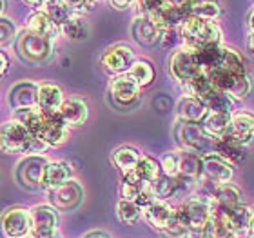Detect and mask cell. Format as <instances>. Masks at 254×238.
I'll use <instances>...</instances> for the list:
<instances>
[{
    "mask_svg": "<svg viewBox=\"0 0 254 238\" xmlns=\"http://www.w3.org/2000/svg\"><path fill=\"white\" fill-rule=\"evenodd\" d=\"M178 31L182 37V48L190 51L222 46V29L212 20H205L200 16H187L178 27Z\"/></svg>",
    "mask_w": 254,
    "mask_h": 238,
    "instance_id": "6da1fadb",
    "label": "cell"
},
{
    "mask_svg": "<svg viewBox=\"0 0 254 238\" xmlns=\"http://www.w3.org/2000/svg\"><path fill=\"white\" fill-rule=\"evenodd\" d=\"M176 138L184 151L198 153L205 157L209 153H214V144L216 138L207 135L203 126L200 124H189V122H178L176 126Z\"/></svg>",
    "mask_w": 254,
    "mask_h": 238,
    "instance_id": "7a4b0ae2",
    "label": "cell"
},
{
    "mask_svg": "<svg viewBox=\"0 0 254 238\" xmlns=\"http://www.w3.org/2000/svg\"><path fill=\"white\" fill-rule=\"evenodd\" d=\"M53 42L55 40H51V38L24 29L18 35L16 48H18V53H20L22 59H26L27 62L31 64H40L46 62L51 57V53H53Z\"/></svg>",
    "mask_w": 254,
    "mask_h": 238,
    "instance_id": "3957f363",
    "label": "cell"
},
{
    "mask_svg": "<svg viewBox=\"0 0 254 238\" xmlns=\"http://www.w3.org/2000/svg\"><path fill=\"white\" fill-rule=\"evenodd\" d=\"M48 164L49 160L44 155H26V159H22L16 165V182L27 189H42Z\"/></svg>",
    "mask_w": 254,
    "mask_h": 238,
    "instance_id": "277c9868",
    "label": "cell"
},
{
    "mask_svg": "<svg viewBox=\"0 0 254 238\" xmlns=\"http://www.w3.org/2000/svg\"><path fill=\"white\" fill-rule=\"evenodd\" d=\"M182 222L189 231H203L212 217V207L207 196H192L178 207Z\"/></svg>",
    "mask_w": 254,
    "mask_h": 238,
    "instance_id": "5b68a950",
    "label": "cell"
},
{
    "mask_svg": "<svg viewBox=\"0 0 254 238\" xmlns=\"http://www.w3.org/2000/svg\"><path fill=\"white\" fill-rule=\"evenodd\" d=\"M35 138L37 137L22 122L11 118L2 126V151L29 155Z\"/></svg>",
    "mask_w": 254,
    "mask_h": 238,
    "instance_id": "8992f818",
    "label": "cell"
},
{
    "mask_svg": "<svg viewBox=\"0 0 254 238\" xmlns=\"http://www.w3.org/2000/svg\"><path fill=\"white\" fill-rule=\"evenodd\" d=\"M169 73L178 84H187L190 80L198 79L200 75H205L198 64L194 51L186 48L173 51V55L169 57Z\"/></svg>",
    "mask_w": 254,
    "mask_h": 238,
    "instance_id": "52a82bcc",
    "label": "cell"
},
{
    "mask_svg": "<svg viewBox=\"0 0 254 238\" xmlns=\"http://www.w3.org/2000/svg\"><path fill=\"white\" fill-rule=\"evenodd\" d=\"M134 60H136L134 59V51L127 44H115V46L104 51L100 64L107 75L117 77V75L127 73Z\"/></svg>",
    "mask_w": 254,
    "mask_h": 238,
    "instance_id": "ba28073f",
    "label": "cell"
},
{
    "mask_svg": "<svg viewBox=\"0 0 254 238\" xmlns=\"http://www.w3.org/2000/svg\"><path fill=\"white\" fill-rule=\"evenodd\" d=\"M140 85L129 73L117 75L109 82V95L113 102L120 107H131L140 98Z\"/></svg>",
    "mask_w": 254,
    "mask_h": 238,
    "instance_id": "9c48e42d",
    "label": "cell"
},
{
    "mask_svg": "<svg viewBox=\"0 0 254 238\" xmlns=\"http://www.w3.org/2000/svg\"><path fill=\"white\" fill-rule=\"evenodd\" d=\"M2 229L7 238L29 237L33 233L31 209L26 207H11L4 213L2 218Z\"/></svg>",
    "mask_w": 254,
    "mask_h": 238,
    "instance_id": "30bf717a",
    "label": "cell"
},
{
    "mask_svg": "<svg viewBox=\"0 0 254 238\" xmlns=\"http://www.w3.org/2000/svg\"><path fill=\"white\" fill-rule=\"evenodd\" d=\"M57 207L40 204L31 209V220H33V237L37 238H51L57 235L59 229V215Z\"/></svg>",
    "mask_w": 254,
    "mask_h": 238,
    "instance_id": "8fae6325",
    "label": "cell"
},
{
    "mask_svg": "<svg viewBox=\"0 0 254 238\" xmlns=\"http://www.w3.org/2000/svg\"><path fill=\"white\" fill-rule=\"evenodd\" d=\"M212 209H231L234 206L244 204V193L233 182L227 184H211V191L207 193Z\"/></svg>",
    "mask_w": 254,
    "mask_h": 238,
    "instance_id": "7c38bea8",
    "label": "cell"
},
{
    "mask_svg": "<svg viewBox=\"0 0 254 238\" xmlns=\"http://www.w3.org/2000/svg\"><path fill=\"white\" fill-rule=\"evenodd\" d=\"M225 137L242 148L251 146L254 140V115L247 111H236L231 117V127Z\"/></svg>",
    "mask_w": 254,
    "mask_h": 238,
    "instance_id": "4fadbf2b",
    "label": "cell"
},
{
    "mask_svg": "<svg viewBox=\"0 0 254 238\" xmlns=\"http://www.w3.org/2000/svg\"><path fill=\"white\" fill-rule=\"evenodd\" d=\"M203 160V176L209 184H227L233 178L234 165L220 157L218 153H209L201 157Z\"/></svg>",
    "mask_w": 254,
    "mask_h": 238,
    "instance_id": "5bb4252c",
    "label": "cell"
},
{
    "mask_svg": "<svg viewBox=\"0 0 254 238\" xmlns=\"http://www.w3.org/2000/svg\"><path fill=\"white\" fill-rule=\"evenodd\" d=\"M82 196H84V189L78 182L74 180H69L67 184L60 185L57 189L49 191V200L53 204V207H57L59 211H69V209H74L82 202Z\"/></svg>",
    "mask_w": 254,
    "mask_h": 238,
    "instance_id": "9a60e30c",
    "label": "cell"
},
{
    "mask_svg": "<svg viewBox=\"0 0 254 238\" xmlns=\"http://www.w3.org/2000/svg\"><path fill=\"white\" fill-rule=\"evenodd\" d=\"M212 215L222 217L229 228L233 229V233L236 235V238L247 237V233H249V224H251L253 209H249L245 204L234 206V207H231V209H212Z\"/></svg>",
    "mask_w": 254,
    "mask_h": 238,
    "instance_id": "2e32d148",
    "label": "cell"
},
{
    "mask_svg": "<svg viewBox=\"0 0 254 238\" xmlns=\"http://www.w3.org/2000/svg\"><path fill=\"white\" fill-rule=\"evenodd\" d=\"M176 213H178V209H175L167 200H154L153 204L143 207V217H145V220L149 222L151 228L160 231V233L169 228V224L173 222Z\"/></svg>",
    "mask_w": 254,
    "mask_h": 238,
    "instance_id": "e0dca14e",
    "label": "cell"
},
{
    "mask_svg": "<svg viewBox=\"0 0 254 238\" xmlns=\"http://www.w3.org/2000/svg\"><path fill=\"white\" fill-rule=\"evenodd\" d=\"M40 138L49 148H60L69 140V126H65L60 115H46Z\"/></svg>",
    "mask_w": 254,
    "mask_h": 238,
    "instance_id": "ac0fdd59",
    "label": "cell"
},
{
    "mask_svg": "<svg viewBox=\"0 0 254 238\" xmlns=\"http://www.w3.org/2000/svg\"><path fill=\"white\" fill-rule=\"evenodd\" d=\"M131 35L140 46H156L162 38V29L147 16L136 15L131 26Z\"/></svg>",
    "mask_w": 254,
    "mask_h": 238,
    "instance_id": "d6986e66",
    "label": "cell"
},
{
    "mask_svg": "<svg viewBox=\"0 0 254 238\" xmlns=\"http://www.w3.org/2000/svg\"><path fill=\"white\" fill-rule=\"evenodd\" d=\"M64 102V93L57 84L46 82V84L38 85V102L37 106L42 109L44 115H59L62 109Z\"/></svg>",
    "mask_w": 254,
    "mask_h": 238,
    "instance_id": "ffe728a7",
    "label": "cell"
},
{
    "mask_svg": "<svg viewBox=\"0 0 254 238\" xmlns=\"http://www.w3.org/2000/svg\"><path fill=\"white\" fill-rule=\"evenodd\" d=\"M211 82V80H209ZM203 104L209 107V111L212 113H225V115H233L234 109V98L231 95H227L225 91L216 89L212 84H209L205 89L198 95Z\"/></svg>",
    "mask_w": 254,
    "mask_h": 238,
    "instance_id": "44dd1931",
    "label": "cell"
},
{
    "mask_svg": "<svg viewBox=\"0 0 254 238\" xmlns=\"http://www.w3.org/2000/svg\"><path fill=\"white\" fill-rule=\"evenodd\" d=\"M176 113L180 122H189V124H201L209 115V107L196 96H184L180 98Z\"/></svg>",
    "mask_w": 254,
    "mask_h": 238,
    "instance_id": "7402d4cb",
    "label": "cell"
},
{
    "mask_svg": "<svg viewBox=\"0 0 254 238\" xmlns=\"http://www.w3.org/2000/svg\"><path fill=\"white\" fill-rule=\"evenodd\" d=\"M9 104L13 109H22V107H33L38 102V85L31 82H20L9 89Z\"/></svg>",
    "mask_w": 254,
    "mask_h": 238,
    "instance_id": "603a6c76",
    "label": "cell"
},
{
    "mask_svg": "<svg viewBox=\"0 0 254 238\" xmlns=\"http://www.w3.org/2000/svg\"><path fill=\"white\" fill-rule=\"evenodd\" d=\"M73 176V167L69 162L57 160V162H49L46 167V176H44V187L46 189H57L60 185L67 184Z\"/></svg>",
    "mask_w": 254,
    "mask_h": 238,
    "instance_id": "cb8c5ba5",
    "label": "cell"
},
{
    "mask_svg": "<svg viewBox=\"0 0 254 238\" xmlns=\"http://www.w3.org/2000/svg\"><path fill=\"white\" fill-rule=\"evenodd\" d=\"M26 29L27 31H33L37 33V35H42V37H48L51 40H57L60 33V26H57L51 18H49L42 9L40 11H33L29 18H27V24H26Z\"/></svg>",
    "mask_w": 254,
    "mask_h": 238,
    "instance_id": "d4e9b609",
    "label": "cell"
},
{
    "mask_svg": "<svg viewBox=\"0 0 254 238\" xmlns=\"http://www.w3.org/2000/svg\"><path fill=\"white\" fill-rule=\"evenodd\" d=\"M59 115H60V118L65 122V126H69V127L82 126V124L87 120V106H85V102L80 100V98H67V100L64 102V106Z\"/></svg>",
    "mask_w": 254,
    "mask_h": 238,
    "instance_id": "484cf974",
    "label": "cell"
},
{
    "mask_svg": "<svg viewBox=\"0 0 254 238\" xmlns=\"http://www.w3.org/2000/svg\"><path fill=\"white\" fill-rule=\"evenodd\" d=\"M162 173V167H160V162H156L154 159L147 157V155H142V159L138 162L136 169L126 175L124 178L132 180V182H154L158 178V175Z\"/></svg>",
    "mask_w": 254,
    "mask_h": 238,
    "instance_id": "4316f807",
    "label": "cell"
},
{
    "mask_svg": "<svg viewBox=\"0 0 254 238\" xmlns=\"http://www.w3.org/2000/svg\"><path fill=\"white\" fill-rule=\"evenodd\" d=\"M13 118L22 122L35 137H40V131H42L44 122H46V115H44L42 109H40L38 106L15 109V111H13Z\"/></svg>",
    "mask_w": 254,
    "mask_h": 238,
    "instance_id": "83f0119b",
    "label": "cell"
},
{
    "mask_svg": "<svg viewBox=\"0 0 254 238\" xmlns=\"http://www.w3.org/2000/svg\"><path fill=\"white\" fill-rule=\"evenodd\" d=\"M140 159H142V153L138 149L131 148V146H122V148H118L113 153V162H115V165H117L118 169L122 171L124 176L136 169Z\"/></svg>",
    "mask_w": 254,
    "mask_h": 238,
    "instance_id": "f1b7e54d",
    "label": "cell"
},
{
    "mask_svg": "<svg viewBox=\"0 0 254 238\" xmlns=\"http://www.w3.org/2000/svg\"><path fill=\"white\" fill-rule=\"evenodd\" d=\"M214 153H218L220 157L231 162L233 165H238L242 164L245 160V148L238 146V144H234L233 140H229L227 137L223 138H216V144H214Z\"/></svg>",
    "mask_w": 254,
    "mask_h": 238,
    "instance_id": "f546056e",
    "label": "cell"
},
{
    "mask_svg": "<svg viewBox=\"0 0 254 238\" xmlns=\"http://www.w3.org/2000/svg\"><path fill=\"white\" fill-rule=\"evenodd\" d=\"M180 175L192 180H200L203 176V160L201 155L190 153V151H180Z\"/></svg>",
    "mask_w": 254,
    "mask_h": 238,
    "instance_id": "4dcf8cb0",
    "label": "cell"
},
{
    "mask_svg": "<svg viewBox=\"0 0 254 238\" xmlns=\"http://www.w3.org/2000/svg\"><path fill=\"white\" fill-rule=\"evenodd\" d=\"M214 69H222V71H227V73H231V75L247 73L242 55L234 48H229V46H222V59H220V64H218Z\"/></svg>",
    "mask_w": 254,
    "mask_h": 238,
    "instance_id": "1f68e13d",
    "label": "cell"
},
{
    "mask_svg": "<svg viewBox=\"0 0 254 238\" xmlns=\"http://www.w3.org/2000/svg\"><path fill=\"white\" fill-rule=\"evenodd\" d=\"M231 117H233V115L209 111L207 118L201 122V126H203V129L207 131V135H211L212 138H223L227 135L229 127H231Z\"/></svg>",
    "mask_w": 254,
    "mask_h": 238,
    "instance_id": "d6a6232c",
    "label": "cell"
},
{
    "mask_svg": "<svg viewBox=\"0 0 254 238\" xmlns=\"http://www.w3.org/2000/svg\"><path fill=\"white\" fill-rule=\"evenodd\" d=\"M42 11L60 27L74 15V9L65 2V0H48V2L44 4Z\"/></svg>",
    "mask_w": 254,
    "mask_h": 238,
    "instance_id": "836d02e7",
    "label": "cell"
},
{
    "mask_svg": "<svg viewBox=\"0 0 254 238\" xmlns=\"http://www.w3.org/2000/svg\"><path fill=\"white\" fill-rule=\"evenodd\" d=\"M60 33H62V37L71 38V40H84V38H87V35H89V26H87L84 15L74 13V15L60 27Z\"/></svg>",
    "mask_w": 254,
    "mask_h": 238,
    "instance_id": "e575fe53",
    "label": "cell"
},
{
    "mask_svg": "<svg viewBox=\"0 0 254 238\" xmlns=\"http://www.w3.org/2000/svg\"><path fill=\"white\" fill-rule=\"evenodd\" d=\"M127 73L136 80L140 87H147V85L153 84V80H154L153 64L149 62V60H145V59H136V60H134Z\"/></svg>",
    "mask_w": 254,
    "mask_h": 238,
    "instance_id": "d590c367",
    "label": "cell"
},
{
    "mask_svg": "<svg viewBox=\"0 0 254 238\" xmlns=\"http://www.w3.org/2000/svg\"><path fill=\"white\" fill-rule=\"evenodd\" d=\"M189 16H200L205 20L216 22L222 16V5L218 4L216 0H200L190 5Z\"/></svg>",
    "mask_w": 254,
    "mask_h": 238,
    "instance_id": "8d00e7d4",
    "label": "cell"
},
{
    "mask_svg": "<svg viewBox=\"0 0 254 238\" xmlns=\"http://www.w3.org/2000/svg\"><path fill=\"white\" fill-rule=\"evenodd\" d=\"M117 209H118V218H120L124 224H127V226H134V224H138V220H140L142 211H143L136 202L124 200V198H120Z\"/></svg>",
    "mask_w": 254,
    "mask_h": 238,
    "instance_id": "74e56055",
    "label": "cell"
},
{
    "mask_svg": "<svg viewBox=\"0 0 254 238\" xmlns=\"http://www.w3.org/2000/svg\"><path fill=\"white\" fill-rule=\"evenodd\" d=\"M205 233V238H236V235L233 233V229L229 228L225 220L218 215H212L209 224L203 229Z\"/></svg>",
    "mask_w": 254,
    "mask_h": 238,
    "instance_id": "f35d334b",
    "label": "cell"
},
{
    "mask_svg": "<svg viewBox=\"0 0 254 238\" xmlns=\"http://www.w3.org/2000/svg\"><path fill=\"white\" fill-rule=\"evenodd\" d=\"M153 191H154V196H156L158 200L173 198V196L176 195V178L160 173L158 178L153 182Z\"/></svg>",
    "mask_w": 254,
    "mask_h": 238,
    "instance_id": "ab89813d",
    "label": "cell"
},
{
    "mask_svg": "<svg viewBox=\"0 0 254 238\" xmlns=\"http://www.w3.org/2000/svg\"><path fill=\"white\" fill-rule=\"evenodd\" d=\"M160 167L162 173L167 176H180V151H167L160 159Z\"/></svg>",
    "mask_w": 254,
    "mask_h": 238,
    "instance_id": "60d3db41",
    "label": "cell"
},
{
    "mask_svg": "<svg viewBox=\"0 0 254 238\" xmlns=\"http://www.w3.org/2000/svg\"><path fill=\"white\" fill-rule=\"evenodd\" d=\"M251 91H253V77L249 73H245L234 82L233 89L229 91V95L233 96L234 100H245L251 95Z\"/></svg>",
    "mask_w": 254,
    "mask_h": 238,
    "instance_id": "b9f144b4",
    "label": "cell"
},
{
    "mask_svg": "<svg viewBox=\"0 0 254 238\" xmlns=\"http://www.w3.org/2000/svg\"><path fill=\"white\" fill-rule=\"evenodd\" d=\"M16 40H18L16 26L13 24V20L2 16V20H0V44H2V48H7Z\"/></svg>",
    "mask_w": 254,
    "mask_h": 238,
    "instance_id": "7bdbcfd3",
    "label": "cell"
},
{
    "mask_svg": "<svg viewBox=\"0 0 254 238\" xmlns=\"http://www.w3.org/2000/svg\"><path fill=\"white\" fill-rule=\"evenodd\" d=\"M160 46L164 49H176L182 48V37H180V31L178 29H165L162 33V38H160Z\"/></svg>",
    "mask_w": 254,
    "mask_h": 238,
    "instance_id": "ee69618b",
    "label": "cell"
},
{
    "mask_svg": "<svg viewBox=\"0 0 254 238\" xmlns=\"http://www.w3.org/2000/svg\"><path fill=\"white\" fill-rule=\"evenodd\" d=\"M71 7L74 9V13H80V15H84V13H87L89 9V4H87V0H65Z\"/></svg>",
    "mask_w": 254,
    "mask_h": 238,
    "instance_id": "f6af8a7d",
    "label": "cell"
},
{
    "mask_svg": "<svg viewBox=\"0 0 254 238\" xmlns=\"http://www.w3.org/2000/svg\"><path fill=\"white\" fill-rule=\"evenodd\" d=\"M109 4L115 7V9H127V7H131L132 4H136V0H109Z\"/></svg>",
    "mask_w": 254,
    "mask_h": 238,
    "instance_id": "bcb514c9",
    "label": "cell"
},
{
    "mask_svg": "<svg viewBox=\"0 0 254 238\" xmlns=\"http://www.w3.org/2000/svg\"><path fill=\"white\" fill-rule=\"evenodd\" d=\"M22 2H24L26 5H29V7H33L35 11H40L48 0H22Z\"/></svg>",
    "mask_w": 254,
    "mask_h": 238,
    "instance_id": "7dc6e473",
    "label": "cell"
},
{
    "mask_svg": "<svg viewBox=\"0 0 254 238\" xmlns=\"http://www.w3.org/2000/svg\"><path fill=\"white\" fill-rule=\"evenodd\" d=\"M0 60H2V75L7 73V69H9V59H7V55L2 51L0 53Z\"/></svg>",
    "mask_w": 254,
    "mask_h": 238,
    "instance_id": "c3c4849f",
    "label": "cell"
},
{
    "mask_svg": "<svg viewBox=\"0 0 254 238\" xmlns=\"http://www.w3.org/2000/svg\"><path fill=\"white\" fill-rule=\"evenodd\" d=\"M84 238H111V237L106 233H102V231H91V233L84 235Z\"/></svg>",
    "mask_w": 254,
    "mask_h": 238,
    "instance_id": "681fc988",
    "label": "cell"
},
{
    "mask_svg": "<svg viewBox=\"0 0 254 238\" xmlns=\"http://www.w3.org/2000/svg\"><path fill=\"white\" fill-rule=\"evenodd\" d=\"M247 238H254V207H253V215H251V224H249V233Z\"/></svg>",
    "mask_w": 254,
    "mask_h": 238,
    "instance_id": "f907efd6",
    "label": "cell"
},
{
    "mask_svg": "<svg viewBox=\"0 0 254 238\" xmlns=\"http://www.w3.org/2000/svg\"><path fill=\"white\" fill-rule=\"evenodd\" d=\"M247 48H249V51L254 55V33L251 31V35H249V40H247Z\"/></svg>",
    "mask_w": 254,
    "mask_h": 238,
    "instance_id": "816d5d0a",
    "label": "cell"
},
{
    "mask_svg": "<svg viewBox=\"0 0 254 238\" xmlns=\"http://www.w3.org/2000/svg\"><path fill=\"white\" fill-rule=\"evenodd\" d=\"M100 2H102V0H87V4H89V9L93 11L96 7V5L100 4Z\"/></svg>",
    "mask_w": 254,
    "mask_h": 238,
    "instance_id": "f5cc1de1",
    "label": "cell"
},
{
    "mask_svg": "<svg viewBox=\"0 0 254 238\" xmlns=\"http://www.w3.org/2000/svg\"><path fill=\"white\" fill-rule=\"evenodd\" d=\"M249 26H251V31L254 33V11L251 13V18H249Z\"/></svg>",
    "mask_w": 254,
    "mask_h": 238,
    "instance_id": "db71d44e",
    "label": "cell"
},
{
    "mask_svg": "<svg viewBox=\"0 0 254 238\" xmlns=\"http://www.w3.org/2000/svg\"><path fill=\"white\" fill-rule=\"evenodd\" d=\"M5 9H7V0H2V15L5 13Z\"/></svg>",
    "mask_w": 254,
    "mask_h": 238,
    "instance_id": "11a10c76",
    "label": "cell"
},
{
    "mask_svg": "<svg viewBox=\"0 0 254 238\" xmlns=\"http://www.w3.org/2000/svg\"><path fill=\"white\" fill-rule=\"evenodd\" d=\"M51 238H60V237H59V235H55V237H51Z\"/></svg>",
    "mask_w": 254,
    "mask_h": 238,
    "instance_id": "9f6ffc18",
    "label": "cell"
},
{
    "mask_svg": "<svg viewBox=\"0 0 254 238\" xmlns=\"http://www.w3.org/2000/svg\"><path fill=\"white\" fill-rule=\"evenodd\" d=\"M20 238H31V237H20Z\"/></svg>",
    "mask_w": 254,
    "mask_h": 238,
    "instance_id": "6f0895ef",
    "label": "cell"
}]
</instances>
